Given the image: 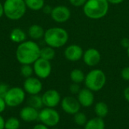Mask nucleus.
I'll list each match as a JSON object with an SVG mask.
<instances>
[{"label":"nucleus","instance_id":"nucleus-1","mask_svg":"<svg viewBox=\"0 0 129 129\" xmlns=\"http://www.w3.org/2000/svg\"><path fill=\"white\" fill-rule=\"evenodd\" d=\"M41 48L33 40H26L18 45L16 50V58L21 64L33 65L40 57Z\"/></svg>","mask_w":129,"mask_h":129},{"label":"nucleus","instance_id":"nucleus-2","mask_svg":"<svg viewBox=\"0 0 129 129\" xmlns=\"http://www.w3.org/2000/svg\"><path fill=\"white\" fill-rule=\"evenodd\" d=\"M70 39L68 32L63 27L54 26L45 30L43 37L46 45L53 48H60L67 45Z\"/></svg>","mask_w":129,"mask_h":129},{"label":"nucleus","instance_id":"nucleus-3","mask_svg":"<svg viewBox=\"0 0 129 129\" xmlns=\"http://www.w3.org/2000/svg\"><path fill=\"white\" fill-rule=\"evenodd\" d=\"M110 8L107 0H87L82 11L85 17L91 20H100L104 17Z\"/></svg>","mask_w":129,"mask_h":129},{"label":"nucleus","instance_id":"nucleus-4","mask_svg":"<svg viewBox=\"0 0 129 129\" xmlns=\"http://www.w3.org/2000/svg\"><path fill=\"white\" fill-rule=\"evenodd\" d=\"M3 8L4 15L8 19L18 20L25 15L27 7L24 0H5Z\"/></svg>","mask_w":129,"mask_h":129},{"label":"nucleus","instance_id":"nucleus-5","mask_svg":"<svg viewBox=\"0 0 129 129\" xmlns=\"http://www.w3.org/2000/svg\"><path fill=\"white\" fill-rule=\"evenodd\" d=\"M85 87L93 92L99 91L104 88L107 82V76L101 69H93L85 75Z\"/></svg>","mask_w":129,"mask_h":129},{"label":"nucleus","instance_id":"nucleus-6","mask_svg":"<svg viewBox=\"0 0 129 129\" xmlns=\"http://www.w3.org/2000/svg\"><path fill=\"white\" fill-rule=\"evenodd\" d=\"M26 92L23 88L20 87H11L5 94L4 100L7 107L15 108L21 104L26 100Z\"/></svg>","mask_w":129,"mask_h":129},{"label":"nucleus","instance_id":"nucleus-7","mask_svg":"<svg viewBox=\"0 0 129 129\" xmlns=\"http://www.w3.org/2000/svg\"><path fill=\"white\" fill-rule=\"evenodd\" d=\"M39 121L48 128H54L60 122V116L54 108L43 107L39 110Z\"/></svg>","mask_w":129,"mask_h":129},{"label":"nucleus","instance_id":"nucleus-8","mask_svg":"<svg viewBox=\"0 0 129 129\" xmlns=\"http://www.w3.org/2000/svg\"><path fill=\"white\" fill-rule=\"evenodd\" d=\"M34 74L40 79H45L48 78L52 71V66L51 61L39 57L33 64Z\"/></svg>","mask_w":129,"mask_h":129},{"label":"nucleus","instance_id":"nucleus-9","mask_svg":"<svg viewBox=\"0 0 129 129\" xmlns=\"http://www.w3.org/2000/svg\"><path fill=\"white\" fill-rule=\"evenodd\" d=\"M51 19L58 23H63L68 21L71 17L70 9L63 5H59L53 8L51 13Z\"/></svg>","mask_w":129,"mask_h":129},{"label":"nucleus","instance_id":"nucleus-10","mask_svg":"<svg viewBox=\"0 0 129 129\" xmlns=\"http://www.w3.org/2000/svg\"><path fill=\"white\" fill-rule=\"evenodd\" d=\"M23 88L26 94H28L29 95H36L39 94L42 92L43 85L40 79L36 76H31L24 80Z\"/></svg>","mask_w":129,"mask_h":129},{"label":"nucleus","instance_id":"nucleus-11","mask_svg":"<svg viewBox=\"0 0 129 129\" xmlns=\"http://www.w3.org/2000/svg\"><path fill=\"white\" fill-rule=\"evenodd\" d=\"M44 107L55 108L61 101V96L60 93L55 89H49L45 91L42 95Z\"/></svg>","mask_w":129,"mask_h":129},{"label":"nucleus","instance_id":"nucleus-12","mask_svg":"<svg viewBox=\"0 0 129 129\" xmlns=\"http://www.w3.org/2000/svg\"><path fill=\"white\" fill-rule=\"evenodd\" d=\"M60 106L63 111L69 115H75L80 111L81 108L78 99L72 96L63 98L60 101Z\"/></svg>","mask_w":129,"mask_h":129},{"label":"nucleus","instance_id":"nucleus-13","mask_svg":"<svg viewBox=\"0 0 129 129\" xmlns=\"http://www.w3.org/2000/svg\"><path fill=\"white\" fill-rule=\"evenodd\" d=\"M82 60L88 67H96L101 60V52L95 48H89L84 51Z\"/></svg>","mask_w":129,"mask_h":129},{"label":"nucleus","instance_id":"nucleus-14","mask_svg":"<svg viewBox=\"0 0 129 129\" xmlns=\"http://www.w3.org/2000/svg\"><path fill=\"white\" fill-rule=\"evenodd\" d=\"M65 58L70 62H77L82 59L84 51L82 48L76 44H71L66 47L64 50Z\"/></svg>","mask_w":129,"mask_h":129},{"label":"nucleus","instance_id":"nucleus-15","mask_svg":"<svg viewBox=\"0 0 129 129\" xmlns=\"http://www.w3.org/2000/svg\"><path fill=\"white\" fill-rule=\"evenodd\" d=\"M39 110L29 105L21 108L19 113L20 119L25 122H33L39 120Z\"/></svg>","mask_w":129,"mask_h":129},{"label":"nucleus","instance_id":"nucleus-16","mask_svg":"<svg viewBox=\"0 0 129 129\" xmlns=\"http://www.w3.org/2000/svg\"><path fill=\"white\" fill-rule=\"evenodd\" d=\"M77 99L81 107H90L93 105L94 101V92L87 88H82L79 93L77 94Z\"/></svg>","mask_w":129,"mask_h":129},{"label":"nucleus","instance_id":"nucleus-17","mask_svg":"<svg viewBox=\"0 0 129 129\" xmlns=\"http://www.w3.org/2000/svg\"><path fill=\"white\" fill-rule=\"evenodd\" d=\"M45 30L39 24H33L28 29V36L33 40H39L44 37Z\"/></svg>","mask_w":129,"mask_h":129},{"label":"nucleus","instance_id":"nucleus-18","mask_svg":"<svg viewBox=\"0 0 129 129\" xmlns=\"http://www.w3.org/2000/svg\"><path fill=\"white\" fill-rule=\"evenodd\" d=\"M10 39L14 43H21L26 41V33L20 28H14L10 33Z\"/></svg>","mask_w":129,"mask_h":129},{"label":"nucleus","instance_id":"nucleus-19","mask_svg":"<svg viewBox=\"0 0 129 129\" xmlns=\"http://www.w3.org/2000/svg\"><path fill=\"white\" fill-rule=\"evenodd\" d=\"M105 122L104 119L100 117H94L88 120L84 126L85 129H105Z\"/></svg>","mask_w":129,"mask_h":129},{"label":"nucleus","instance_id":"nucleus-20","mask_svg":"<svg viewBox=\"0 0 129 129\" xmlns=\"http://www.w3.org/2000/svg\"><path fill=\"white\" fill-rule=\"evenodd\" d=\"M70 78L72 82L76 83V84H81L85 82V74L81 69L75 68L70 72Z\"/></svg>","mask_w":129,"mask_h":129},{"label":"nucleus","instance_id":"nucleus-21","mask_svg":"<svg viewBox=\"0 0 129 129\" xmlns=\"http://www.w3.org/2000/svg\"><path fill=\"white\" fill-rule=\"evenodd\" d=\"M94 112L98 117L104 119L109 113L108 105L103 101L98 102L94 106Z\"/></svg>","mask_w":129,"mask_h":129},{"label":"nucleus","instance_id":"nucleus-22","mask_svg":"<svg viewBox=\"0 0 129 129\" xmlns=\"http://www.w3.org/2000/svg\"><path fill=\"white\" fill-rule=\"evenodd\" d=\"M27 105L40 110L44 107L42 96H40L39 94L29 95V97L27 99Z\"/></svg>","mask_w":129,"mask_h":129},{"label":"nucleus","instance_id":"nucleus-23","mask_svg":"<svg viewBox=\"0 0 129 129\" xmlns=\"http://www.w3.org/2000/svg\"><path fill=\"white\" fill-rule=\"evenodd\" d=\"M55 49L50 47V46H45L43 48H41L40 51V57L47 60H52L54 57H55Z\"/></svg>","mask_w":129,"mask_h":129},{"label":"nucleus","instance_id":"nucleus-24","mask_svg":"<svg viewBox=\"0 0 129 129\" xmlns=\"http://www.w3.org/2000/svg\"><path fill=\"white\" fill-rule=\"evenodd\" d=\"M27 8L32 11L42 10L45 5V0H24Z\"/></svg>","mask_w":129,"mask_h":129},{"label":"nucleus","instance_id":"nucleus-25","mask_svg":"<svg viewBox=\"0 0 129 129\" xmlns=\"http://www.w3.org/2000/svg\"><path fill=\"white\" fill-rule=\"evenodd\" d=\"M20 125V120L18 118L11 116L5 120V129H19Z\"/></svg>","mask_w":129,"mask_h":129},{"label":"nucleus","instance_id":"nucleus-26","mask_svg":"<svg viewBox=\"0 0 129 129\" xmlns=\"http://www.w3.org/2000/svg\"><path fill=\"white\" fill-rule=\"evenodd\" d=\"M73 116H74V117H73L74 122L79 126H85L88 120L87 116L84 113L80 112V111Z\"/></svg>","mask_w":129,"mask_h":129},{"label":"nucleus","instance_id":"nucleus-27","mask_svg":"<svg viewBox=\"0 0 129 129\" xmlns=\"http://www.w3.org/2000/svg\"><path fill=\"white\" fill-rule=\"evenodd\" d=\"M34 74L33 67L30 64H23L20 67V75L25 79L33 76Z\"/></svg>","mask_w":129,"mask_h":129},{"label":"nucleus","instance_id":"nucleus-28","mask_svg":"<svg viewBox=\"0 0 129 129\" xmlns=\"http://www.w3.org/2000/svg\"><path fill=\"white\" fill-rule=\"evenodd\" d=\"M80 84H76V83H72L69 88L70 91L72 94H78L80 91V90L82 89L80 88Z\"/></svg>","mask_w":129,"mask_h":129},{"label":"nucleus","instance_id":"nucleus-29","mask_svg":"<svg viewBox=\"0 0 129 129\" xmlns=\"http://www.w3.org/2000/svg\"><path fill=\"white\" fill-rule=\"evenodd\" d=\"M86 2L87 0H69L70 4L76 8L83 7Z\"/></svg>","mask_w":129,"mask_h":129},{"label":"nucleus","instance_id":"nucleus-30","mask_svg":"<svg viewBox=\"0 0 129 129\" xmlns=\"http://www.w3.org/2000/svg\"><path fill=\"white\" fill-rule=\"evenodd\" d=\"M9 86L5 84V83H0V97L1 98H5V94H7L8 91L9 90Z\"/></svg>","mask_w":129,"mask_h":129},{"label":"nucleus","instance_id":"nucleus-31","mask_svg":"<svg viewBox=\"0 0 129 129\" xmlns=\"http://www.w3.org/2000/svg\"><path fill=\"white\" fill-rule=\"evenodd\" d=\"M121 77L122 79H123L125 81L129 82V66H127L125 67H124L120 73Z\"/></svg>","mask_w":129,"mask_h":129},{"label":"nucleus","instance_id":"nucleus-32","mask_svg":"<svg viewBox=\"0 0 129 129\" xmlns=\"http://www.w3.org/2000/svg\"><path fill=\"white\" fill-rule=\"evenodd\" d=\"M120 44H121V46L123 47L124 48L127 49L129 48V39L128 38H122L120 41Z\"/></svg>","mask_w":129,"mask_h":129},{"label":"nucleus","instance_id":"nucleus-33","mask_svg":"<svg viewBox=\"0 0 129 129\" xmlns=\"http://www.w3.org/2000/svg\"><path fill=\"white\" fill-rule=\"evenodd\" d=\"M6 107H7V105H6V103H5L4 98L0 97V114H2V113L5 112Z\"/></svg>","mask_w":129,"mask_h":129},{"label":"nucleus","instance_id":"nucleus-34","mask_svg":"<svg viewBox=\"0 0 129 129\" xmlns=\"http://www.w3.org/2000/svg\"><path fill=\"white\" fill-rule=\"evenodd\" d=\"M52 9H53V8L51 5H45L42 10L44 12V14H51V13L52 11Z\"/></svg>","mask_w":129,"mask_h":129},{"label":"nucleus","instance_id":"nucleus-35","mask_svg":"<svg viewBox=\"0 0 129 129\" xmlns=\"http://www.w3.org/2000/svg\"><path fill=\"white\" fill-rule=\"evenodd\" d=\"M32 129H49V128L48 127V126H46V125H45L44 124H42V123H39V124H36V125H35L33 127V128Z\"/></svg>","mask_w":129,"mask_h":129},{"label":"nucleus","instance_id":"nucleus-36","mask_svg":"<svg viewBox=\"0 0 129 129\" xmlns=\"http://www.w3.org/2000/svg\"><path fill=\"white\" fill-rule=\"evenodd\" d=\"M123 95H124V98H125V99L126 100V101L129 103V86L128 87H126V88L124 89Z\"/></svg>","mask_w":129,"mask_h":129},{"label":"nucleus","instance_id":"nucleus-37","mask_svg":"<svg viewBox=\"0 0 129 129\" xmlns=\"http://www.w3.org/2000/svg\"><path fill=\"white\" fill-rule=\"evenodd\" d=\"M5 119L2 116V114H0V129H5Z\"/></svg>","mask_w":129,"mask_h":129},{"label":"nucleus","instance_id":"nucleus-38","mask_svg":"<svg viewBox=\"0 0 129 129\" xmlns=\"http://www.w3.org/2000/svg\"><path fill=\"white\" fill-rule=\"evenodd\" d=\"M108 2L110 4H112V5H119V4H121L125 0H107Z\"/></svg>","mask_w":129,"mask_h":129},{"label":"nucleus","instance_id":"nucleus-39","mask_svg":"<svg viewBox=\"0 0 129 129\" xmlns=\"http://www.w3.org/2000/svg\"><path fill=\"white\" fill-rule=\"evenodd\" d=\"M4 15V8H3V4L0 2V18Z\"/></svg>","mask_w":129,"mask_h":129},{"label":"nucleus","instance_id":"nucleus-40","mask_svg":"<svg viewBox=\"0 0 129 129\" xmlns=\"http://www.w3.org/2000/svg\"><path fill=\"white\" fill-rule=\"evenodd\" d=\"M126 51H127V55H128V57L129 58V48L126 49Z\"/></svg>","mask_w":129,"mask_h":129},{"label":"nucleus","instance_id":"nucleus-41","mask_svg":"<svg viewBox=\"0 0 129 129\" xmlns=\"http://www.w3.org/2000/svg\"><path fill=\"white\" fill-rule=\"evenodd\" d=\"M52 129H57V128H54H54H52Z\"/></svg>","mask_w":129,"mask_h":129},{"label":"nucleus","instance_id":"nucleus-42","mask_svg":"<svg viewBox=\"0 0 129 129\" xmlns=\"http://www.w3.org/2000/svg\"><path fill=\"white\" fill-rule=\"evenodd\" d=\"M73 129H79V128H73Z\"/></svg>","mask_w":129,"mask_h":129}]
</instances>
